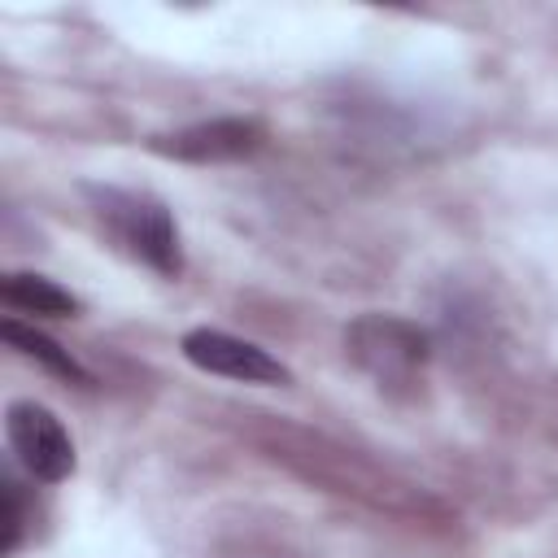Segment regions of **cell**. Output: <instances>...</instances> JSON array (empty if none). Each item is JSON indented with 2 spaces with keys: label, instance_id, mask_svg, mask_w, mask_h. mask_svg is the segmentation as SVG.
<instances>
[{
  "label": "cell",
  "instance_id": "3",
  "mask_svg": "<svg viewBox=\"0 0 558 558\" xmlns=\"http://www.w3.org/2000/svg\"><path fill=\"white\" fill-rule=\"evenodd\" d=\"M4 436L13 458L26 466V475L44 484H61L74 471V440L52 410L35 401H13L4 410Z\"/></svg>",
  "mask_w": 558,
  "mask_h": 558
},
{
  "label": "cell",
  "instance_id": "2",
  "mask_svg": "<svg viewBox=\"0 0 558 558\" xmlns=\"http://www.w3.org/2000/svg\"><path fill=\"white\" fill-rule=\"evenodd\" d=\"M344 349L357 362V371H366L388 392L414 388L427 362V336L414 323L392 314H362L344 331Z\"/></svg>",
  "mask_w": 558,
  "mask_h": 558
},
{
  "label": "cell",
  "instance_id": "6",
  "mask_svg": "<svg viewBox=\"0 0 558 558\" xmlns=\"http://www.w3.org/2000/svg\"><path fill=\"white\" fill-rule=\"evenodd\" d=\"M0 301L13 318L31 314V318H74L83 310V301L74 292H65L61 283L31 275V270H9L0 283Z\"/></svg>",
  "mask_w": 558,
  "mask_h": 558
},
{
  "label": "cell",
  "instance_id": "1",
  "mask_svg": "<svg viewBox=\"0 0 558 558\" xmlns=\"http://www.w3.org/2000/svg\"><path fill=\"white\" fill-rule=\"evenodd\" d=\"M96 218L109 227V235L148 270L174 279L183 270V248L170 209L157 196L126 192V187H87Z\"/></svg>",
  "mask_w": 558,
  "mask_h": 558
},
{
  "label": "cell",
  "instance_id": "4",
  "mask_svg": "<svg viewBox=\"0 0 558 558\" xmlns=\"http://www.w3.org/2000/svg\"><path fill=\"white\" fill-rule=\"evenodd\" d=\"M179 349L192 366L222 375V379H235V384H288L292 379V371L279 357H270L253 340H240V336H227L214 327H192Z\"/></svg>",
  "mask_w": 558,
  "mask_h": 558
},
{
  "label": "cell",
  "instance_id": "5",
  "mask_svg": "<svg viewBox=\"0 0 558 558\" xmlns=\"http://www.w3.org/2000/svg\"><path fill=\"white\" fill-rule=\"evenodd\" d=\"M262 126L253 118H209L170 135H157L153 148L179 161H196V166H214V161H240L248 153L262 148Z\"/></svg>",
  "mask_w": 558,
  "mask_h": 558
},
{
  "label": "cell",
  "instance_id": "8",
  "mask_svg": "<svg viewBox=\"0 0 558 558\" xmlns=\"http://www.w3.org/2000/svg\"><path fill=\"white\" fill-rule=\"evenodd\" d=\"M22 497H17V484L4 475V488H0V523H4V541H0V549L4 554H13L17 549V541H22Z\"/></svg>",
  "mask_w": 558,
  "mask_h": 558
},
{
  "label": "cell",
  "instance_id": "7",
  "mask_svg": "<svg viewBox=\"0 0 558 558\" xmlns=\"http://www.w3.org/2000/svg\"><path fill=\"white\" fill-rule=\"evenodd\" d=\"M0 331H4V340H9V344L22 353V357H35V362H44V366H48L52 375H61V379H74V384H92V375L78 366V357H74L70 349H61V344H57V340H48L44 331L26 327L22 318H13V314H9Z\"/></svg>",
  "mask_w": 558,
  "mask_h": 558
}]
</instances>
